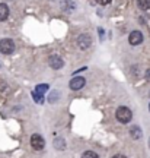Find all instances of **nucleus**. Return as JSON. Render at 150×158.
Listing matches in <instances>:
<instances>
[{"label":"nucleus","instance_id":"nucleus-15","mask_svg":"<svg viewBox=\"0 0 150 158\" xmlns=\"http://www.w3.org/2000/svg\"><path fill=\"white\" fill-rule=\"evenodd\" d=\"M112 158H127L125 155H121V154H117V155H114Z\"/></svg>","mask_w":150,"mask_h":158},{"label":"nucleus","instance_id":"nucleus-5","mask_svg":"<svg viewBox=\"0 0 150 158\" xmlns=\"http://www.w3.org/2000/svg\"><path fill=\"white\" fill-rule=\"evenodd\" d=\"M143 40H144V37H143V34L140 32V31H133L131 34L128 35V43L131 45H139L143 43Z\"/></svg>","mask_w":150,"mask_h":158},{"label":"nucleus","instance_id":"nucleus-2","mask_svg":"<svg viewBox=\"0 0 150 158\" xmlns=\"http://www.w3.org/2000/svg\"><path fill=\"white\" fill-rule=\"evenodd\" d=\"M15 51V43L10 38L0 40V53L3 54H12Z\"/></svg>","mask_w":150,"mask_h":158},{"label":"nucleus","instance_id":"nucleus-12","mask_svg":"<svg viewBox=\"0 0 150 158\" xmlns=\"http://www.w3.org/2000/svg\"><path fill=\"white\" fill-rule=\"evenodd\" d=\"M45 91H48V85L47 84H41L37 86V92H39V94H42V92H45Z\"/></svg>","mask_w":150,"mask_h":158},{"label":"nucleus","instance_id":"nucleus-11","mask_svg":"<svg viewBox=\"0 0 150 158\" xmlns=\"http://www.w3.org/2000/svg\"><path fill=\"white\" fill-rule=\"evenodd\" d=\"M54 143H56V148H57V149H64V148H66L64 139H56V141H54Z\"/></svg>","mask_w":150,"mask_h":158},{"label":"nucleus","instance_id":"nucleus-13","mask_svg":"<svg viewBox=\"0 0 150 158\" xmlns=\"http://www.w3.org/2000/svg\"><path fill=\"white\" fill-rule=\"evenodd\" d=\"M130 132H131V135H133V138H136V139L141 136V133H140V129L137 127V126H136V127H133V130H130Z\"/></svg>","mask_w":150,"mask_h":158},{"label":"nucleus","instance_id":"nucleus-3","mask_svg":"<svg viewBox=\"0 0 150 158\" xmlns=\"http://www.w3.org/2000/svg\"><path fill=\"white\" fill-rule=\"evenodd\" d=\"M31 145H32L34 149H37V151H41L42 148L45 147V141L44 138L38 133H35V135L31 136Z\"/></svg>","mask_w":150,"mask_h":158},{"label":"nucleus","instance_id":"nucleus-16","mask_svg":"<svg viewBox=\"0 0 150 158\" xmlns=\"http://www.w3.org/2000/svg\"><path fill=\"white\" fill-rule=\"evenodd\" d=\"M146 79H147V81H150V69L146 72Z\"/></svg>","mask_w":150,"mask_h":158},{"label":"nucleus","instance_id":"nucleus-9","mask_svg":"<svg viewBox=\"0 0 150 158\" xmlns=\"http://www.w3.org/2000/svg\"><path fill=\"white\" fill-rule=\"evenodd\" d=\"M137 6L141 10H149L150 9V0H137Z\"/></svg>","mask_w":150,"mask_h":158},{"label":"nucleus","instance_id":"nucleus-4","mask_svg":"<svg viewBox=\"0 0 150 158\" xmlns=\"http://www.w3.org/2000/svg\"><path fill=\"white\" fill-rule=\"evenodd\" d=\"M77 45L80 50H88L90 45H92V40L88 34H80L77 38Z\"/></svg>","mask_w":150,"mask_h":158},{"label":"nucleus","instance_id":"nucleus-1","mask_svg":"<svg viewBox=\"0 0 150 158\" xmlns=\"http://www.w3.org/2000/svg\"><path fill=\"white\" fill-rule=\"evenodd\" d=\"M115 117H117L118 122H121V123L125 124L133 118V113H131V110L127 107H120V108H117V111H115Z\"/></svg>","mask_w":150,"mask_h":158},{"label":"nucleus","instance_id":"nucleus-7","mask_svg":"<svg viewBox=\"0 0 150 158\" xmlns=\"http://www.w3.org/2000/svg\"><path fill=\"white\" fill-rule=\"evenodd\" d=\"M48 63H50V66L53 69H56V70H58V69L63 68V64H64V62H63V59L58 56H50V59H48Z\"/></svg>","mask_w":150,"mask_h":158},{"label":"nucleus","instance_id":"nucleus-6","mask_svg":"<svg viewBox=\"0 0 150 158\" xmlns=\"http://www.w3.org/2000/svg\"><path fill=\"white\" fill-rule=\"evenodd\" d=\"M69 85H70V88H72L73 91H79L86 85V81H85V78H82V76H76V78H73L72 81H70Z\"/></svg>","mask_w":150,"mask_h":158},{"label":"nucleus","instance_id":"nucleus-18","mask_svg":"<svg viewBox=\"0 0 150 158\" xmlns=\"http://www.w3.org/2000/svg\"><path fill=\"white\" fill-rule=\"evenodd\" d=\"M149 108H150V106H149Z\"/></svg>","mask_w":150,"mask_h":158},{"label":"nucleus","instance_id":"nucleus-17","mask_svg":"<svg viewBox=\"0 0 150 158\" xmlns=\"http://www.w3.org/2000/svg\"><path fill=\"white\" fill-rule=\"evenodd\" d=\"M149 143H150V141H149Z\"/></svg>","mask_w":150,"mask_h":158},{"label":"nucleus","instance_id":"nucleus-8","mask_svg":"<svg viewBox=\"0 0 150 158\" xmlns=\"http://www.w3.org/2000/svg\"><path fill=\"white\" fill-rule=\"evenodd\" d=\"M7 16H9V7H7V5H5V3H0V22L6 21V19H7Z\"/></svg>","mask_w":150,"mask_h":158},{"label":"nucleus","instance_id":"nucleus-10","mask_svg":"<svg viewBox=\"0 0 150 158\" xmlns=\"http://www.w3.org/2000/svg\"><path fill=\"white\" fill-rule=\"evenodd\" d=\"M82 158H99V155L93 151H86V152L82 154Z\"/></svg>","mask_w":150,"mask_h":158},{"label":"nucleus","instance_id":"nucleus-14","mask_svg":"<svg viewBox=\"0 0 150 158\" xmlns=\"http://www.w3.org/2000/svg\"><path fill=\"white\" fill-rule=\"evenodd\" d=\"M112 0H96V3H99L101 6H106V5H109Z\"/></svg>","mask_w":150,"mask_h":158}]
</instances>
